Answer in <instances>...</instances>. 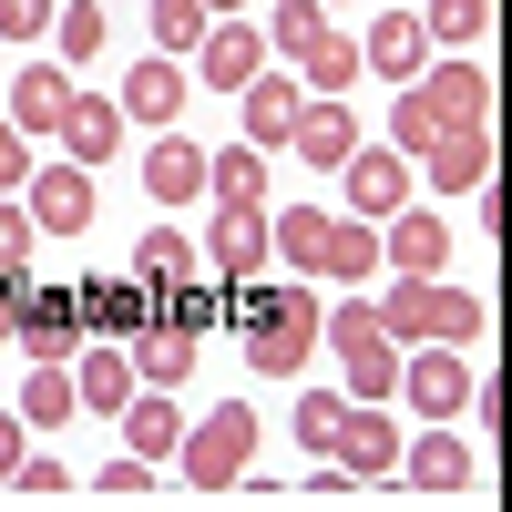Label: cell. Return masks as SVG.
<instances>
[{
    "label": "cell",
    "mask_w": 512,
    "mask_h": 512,
    "mask_svg": "<svg viewBox=\"0 0 512 512\" xmlns=\"http://www.w3.org/2000/svg\"><path fill=\"white\" fill-rule=\"evenodd\" d=\"M461 134H492V72H482V52H451L441 72H410V93L390 103V144L410 164L461 144Z\"/></svg>",
    "instance_id": "6da1fadb"
},
{
    "label": "cell",
    "mask_w": 512,
    "mask_h": 512,
    "mask_svg": "<svg viewBox=\"0 0 512 512\" xmlns=\"http://www.w3.org/2000/svg\"><path fill=\"white\" fill-rule=\"evenodd\" d=\"M267 267L328 277V287H369V277H379V226L318 216V205H277V216H267Z\"/></svg>",
    "instance_id": "7a4b0ae2"
},
{
    "label": "cell",
    "mask_w": 512,
    "mask_h": 512,
    "mask_svg": "<svg viewBox=\"0 0 512 512\" xmlns=\"http://www.w3.org/2000/svg\"><path fill=\"white\" fill-rule=\"evenodd\" d=\"M236 318H246V369L256 379H297L308 369V349H318V297H308V277H287V287H236Z\"/></svg>",
    "instance_id": "3957f363"
},
{
    "label": "cell",
    "mask_w": 512,
    "mask_h": 512,
    "mask_svg": "<svg viewBox=\"0 0 512 512\" xmlns=\"http://www.w3.org/2000/svg\"><path fill=\"white\" fill-rule=\"evenodd\" d=\"M390 338H420V349H472L492 328V308L472 287H441V277H390V308H379Z\"/></svg>",
    "instance_id": "277c9868"
},
{
    "label": "cell",
    "mask_w": 512,
    "mask_h": 512,
    "mask_svg": "<svg viewBox=\"0 0 512 512\" xmlns=\"http://www.w3.org/2000/svg\"><path fill=\"white\" fill-rule=\"evenodd\" d=\"M318 338L338 349V369H349V400H390V390H400V338L379 328L369 297H338V308H318Z\"/></svg>",
    "instance_id": "5b68a950"
},
{
    "label": "cell",
    "mask_w": 512,
    "mask_h": 512,
    "mask_svg": "<svg viewBox=\"0 0 512 512\" xmlns=\"http://www.w3.org/2000/svg\"><path fill=\"white\" fill-rule=\"evenodd\" d=\"M246 461H256V410H205V420H185V441H175V472L195 482V492H226V482H246Z\"/></svg>",
    "instance_id": "8992f818"
},
{
    "label": "cell",
    "mask_w": 512,
    "mask_h": 512,
    "mask_svg": "<svg viewBox=\"0 0 512 512\" xmlns=\"http://www.w3.org/2000/svg\"><path fill=\"white\" fill-rule=\"evenodd\" d=\"M11 338L31 349V369H72L82 349V287H21V308H11Z\"/></svg>",
    "instance_id": "52a82bcc"
},
{
    "label": "cell",
    "mask_w": 512,
    "mask_h": 512,
    "mask_svg": "<svg viewBox=\"0 0 512 512\" xmlns=\"http://www.w3.org/2000/svg\"><path fill=\"white\" fill-rule=\"evenodd\" d=\"M328 472H338V482H390V472H400V431H390V410H379V400H349V410H338Z\"/></svg>",
    "instance_id": "ba28073f"
},
{
    "label": "cell",
    "mask_w": 512,
    "mask_h": 512,
    "mask_svg": "<svg viewBox=\"0 0 512 512\" xmlns=\"http://www.w3.org/2000/svg\"><path fill=\"white\" fill-rule=\"evenodd\" d=\"M195 256L226 287H256V277H267V205H216V226L195 236Z\"/></svg>",
    "instance_id": "9c48e42d"
},
{
    "label": "cell",
    "mask_w": 512,
    "mask_h": 512,
    "mask_svg": "<svg viewBox=\"0 0 512 512\" xmlns=\"http://www.w3.org/2000/svg\"><path fill=\"white\" fill-rule=\"evenodd\" d=\"M338 175H349V216H359V226H390L400 205H410V154H400V144H359Z\"/></svg>",
    "instance_id": "30bf717a"
},
{
    "label": "cell",
    "mask_w": 512,
    "mask_h": 512,
    "mask_svg": "<svg viewBox=\"0 0 512 512\" xmlns=\"http://www.w3.org/2000/svg\"><path fill=\"white\" fill-rule=\"evenodd\" d=\"M21 216H31L41 236H82V226H93V175H82V164H31Z\"/></svg>",
    "instance_id": "8fae6325"
},
{
    "label": "cell",
    "mask_w": 512,
    "mask_h": 512,
    "mask_svg": "<svg viewBox=\"0 0 512 512\" xmlns=\"http://www.w3.org/2000/svg\"><path fill=\"white\" fill-rule=\"evenodd\" d=\"M256 72H267V31L256 21H205V41H195V82L205 93H246Z\"/></svg>",
    "instance_id": "7c38bea8"
},
{
    "label": "cell",
    "mask_w": 512,
    "mask_h": 512,
    "mask_svg": "<svg viewBox=\"0 0 512 512\" xmlns=\"http://www.w3.org/2000/svg\"><path fill=\"white\" fill-rule=\"evenodd\" d=\"M185 93H195V72H185V62H164V52H144L113 113H123V123H144V134H164V123L185 113Z\"/></svg>",
    "instance_id": "4fadbf2b"
},
{
    "label": "cell",
    "mask_w": 512,
    "mask_h": 512,
    "mask_svg": "<svg viewBox=\"0 0 512 512\" xmlns=\"http://www.w3.org/2000/svg\"><path fill=\"white\" fill-rule=\"evenodd\" d=\"M420 62H431V31H420V11H379L369 31H359V72H379V82H410Z\"/></svg>",
    "instance_id": "5bb4252c"
},
{
    "label": "cell",
    "mask_w": 512,
    "mask_h": 512,
    "mask_svg": "<svg viewBox=\"0 0 512 512\" xmlns=\"http://www.w3.org/2000/svg\"><path fill=\"white\" fill-rule=\"evenodd\" d=\"M154 328V287H134V277H93V287H82V338H113V349H123V338H144Z\"/></svg>",
    "instance_id": "9a60e30c"
},
{
    "label": "cell",
    "mask_w": 512,
    "mask_h": 512,
    "mask_svg": "<svg viewBox=\"0 0 512 512\" xmlns=\"http://www.w3.org/2000/svg\"><path fill=\"white\" fill-rule=\"evenodd\" d=\"M369 134H359V113L338 103V93H318V103H297V134H287V154L297 164H349Z\"/></svg>",
    "instance_id": "2e32d148"
},
{
    "label": "cell",
    "mask_w": 512,
    "mask_h": 512,
    "mask_svg": "<svg viewBox=\"0 0 512 512\" xmlns=\"http://www.w3.org/2000/svg\"><path fill=\"white\" fill-rule=\"evenodd\" d=\"M400 390H410V410L451 420L461 400H472V359H461V349H420V359H400Z\"/></svg>",
    "instance_id": "e0dca14e"
},
{
    "label": "cell",
    "mask_w": 512,
    "mask_h": 512,
    "mask_svg": "<svg viewBox=\"0 0 512 512\" xmlns=\"http://www.w3.org/2000/svg\"><path fill=\"white\" fill-rule=\"evenodd\" d=\"M72 400L113 420L123 400H134V359H123V349H113V338H82V349H72Z\"/></svg>",
    "instance_id": "ac0fdd59"
},
{
    "label": "cell",
    "mask_w": 512,
    "mask_h": 512,
    "mask_svg": "<svg viewBox=\"0 0 512 512\" xmlns=\"http://www.w3.org/2000/svg\"><path fill=\"white\" fill-rule=\"evenodd\" d=\"M123 154V113L103 93H72L62 103V164H113Z\"/></svg>",
    "instance_id": "d6986e66"
},
{
    "label": "cell",
    "mask_w": 512,
    "mask_h": 512,
    "mask_svg": "<svg viewBox=\"0 0 512 512\" xmlns=\"http://www.w3.org/2000/svg\"><path fill=\"white\" fill-rule=\"evenodd\" d=\"M113 420H123V451H134V461H175V441H185V410L164 390H134Z\"/></svg>",
    "instance_id": "ffe728a7"
},
{
    "label": "cell",
    "mask_w": 512,
    "mask_h": 512,
    "mask_svg": "<svg viewBox=\"0 0 512 512\" xmlns=\"http://www.w3.org/2000/svg\"><path fill=\"white\" fill-rule=\"evenodd\" d=\"M379 256H390V277H441L451 236H441V216H420V205H400V216H390V236H379Z\"/></svg>",
    "instance_id": "44dd1931"
},
{
    "label": "cell",
    "mask_w": 512,
    "mask_h": 512,
    "mask_svg": "<svg viewBox=\"0 0 512 512\" xmlns=\"http://www.w3.org/2000/svg\"><path fill=\"white\" fill-rule=\"evenodd\" d=\"M297 103H308V93H297V82L256 72V82H246V144H256V154H277V144L297 134Z\"/></svg>",
    "instance_id": "7402d4cb"
},
{
    "label": "cell",
    "mask_w": 512,
    "mask_h": 512,
    "mask_svg": "<svg viewBox=\"0 0 512 512\" xmlns=\"http://www.w3.org/2000/svg\"><path fill=\"white\" fill-rule=\"evenodd\" d=\"M62 103H72L62 62H31V72H11V123H21V134H62Z\"/></svg>",
    "instance_id": "603a6c76"
},
{
    "label": "cell",
    "mask_w": 512,
    "mask_h": 512,
    "mask_svg": "<svg viewBox=\"0 0 512 512\" xmlns=\"http://www.w3.org/2000/svg\"><path fill=\"white\" fill-rule=\"evenodd\" d=\"M144 185H154V205H195V195H205V154H195L185 134H154V154H144Z\"/></svg>",
    "instance_id": "cb8c5ba5"
},
{
    "label": "cell",
    "mask_w": 512,
    "mask_h": 512,
    "mask_svg": "<svg viewBox=\"0 0 512 512\" xmlns=\"http://www.w3.org/2000/svg\"><path fill=\"white\" fill-rule=\"evenodd\" d=\"M123 359H134V390H175L195 369V338L185 328H144V338H123Z\"/></svg>",
    "instance_id": "d4e9b609"
},
{
    "label": "cell",
    "mask_w": 512,
    "mask_h": 512,
    "mask_svg": "<svg viewBox=\"0 0 512 512\" xmlns=\"http://www.w3.org/2000/svg\"><path fill=\"white\" fill-rule=\"evenodd\" d=\"M195 267H205V256H195V236H185V226H154V236L134 246V267H123V277H134V287H185Z\"/></svg>",
    "instance_id": "484cf974"
},
{
    "label": "cell",
    "mask_w": 512,
    "mask_h": 512,
    "mask_svg": "<svg viewBox=\"0 0 512 512\" xmlns=\"http://www.w3.org/2000/svg\"><path fill=\"white\" fill-rule=\"evenodd\" d=\"M287 62H297V82H318V93H349V82H359V41L349 31H308Z\"/></svg>",
    "instance_id": "4316f807"
},
{
    "label": "cell",
    "mask_w": 512,
    "mask_h": 512,
    "mask_svg": "<svg viewBox=\"0 0 512 512\" xmlns=\"http://www.w3.org/2000/svg\"><path fill=\"white\" fill-rule=\"evenodd\" d=\"M400 472L420 492H461V482H472V451H461L451 431H431V441H400Z\"/></svg>",
    "instance_id": "83f0119b"
},
{
    "label": "cell",
    "mask_w": 512,
    "mask_h": 512,
    "mask_svg": "<svg viewBox=\"0 0 512 512\" xmlns=\"http://www.w3.org/2000/svg\"><path fill=\"white\" fill-rule=\"evenodd\" d=\"M205 195H216V205H267V154H256V144L205 154Z\"/></svg>",
    "instance_id": "f1b7e54d"
},
{
    "label": "cell",
    "mask_w": 512,
    "mask_h": 512,
    "mask_svg": "<svg viewBox=\"0 0 512 512\" xmlns=\"http://www.w3.org/2000/svg\"><path fill=\"white\" fill-rule=\"evenodd\" d=\"M420 164H431V185H441V195H482V185H492V134H461V144L420 154Z\"/></svg>",
    "instance_id": "f546056e"
},
{
    "label": "cell",
    "mask_w": 512,
    "mask_h": 512,
    "mask_svg": "<svg viewBox=\"0 0 512 512\" xmlns=\"http://www.w3.org/2000/svg\"><path fill=\"white\" fill-rule=\"evenodd\" d=\"M420 31L451 41V52H482V41H492V0H431V11H420Z\"/></svg>",
    "instance_id": "4dcf8cb0"
},
{
    "label": "cell",
    "mask_w": 512,
    "mask_h": 512,
    "mask_svg": "<svg viewBox=\"0 0 512 512\" xmlns=\"http://www.w3.org/2000/svg\"><path fill=\"white\" fill-rule=\"evenodd\" d=\"M82 400H72V369H31L21 379V431H62Z\"/></svg>",
    "instance_id": "1f68e13d"
},
{
    "label": "cell",
    "mask_w": 512,
    "mask_h": 512,
    "mask_svg": "<svg viewBox=\"0 0 512 512\" xmlns=\"http://www.w3.org/2000/svg\"><path fill=\"white\" fill-rule=\"evenodd\" d=\"M52 31H62V62H93L103 52V0H52Z\"/></svg>",
    "instance_id": "d6a6232c"
},
{
    "label": "cell",
    "mask_w": 512,
    "mask_h": 512,
    "mask_svg": "<svg viewBox=\"0 0 512 512\" xmlns=\"http://www.w3.org/2000/svg\"><path fill=\"white\" fill-rule=\"evenodd\" d=\"M154 41H164V62H185L205 41V0H154Z\"/></svg>",
    "instance_id": "836d02e7"
},
{
    "label": "cell",
    "mask_w": 512,
    "mask_h": 512,
    "mask_svg": "<svg viewBox=\"0 0 512 512\" xmlns=\"http://www.w3.org/2000/svg\"><path fill=\"white\" fill-rule=\"evenodd\" d=\"M308 31H328V0H277V21H267V52H297Z\"/></svg>",
    "instance_id": "e575fe53"
},
{
    "label": "cell",
    "mask_w": 512,
    "mask_h": 512,
    "mask_svg": "<svg viewBox=\"0 0 512 512\" xmlns=\"http://www.w3.org/2000/svg\"><path fill=\"white\" fill-rule=\"evenodd\" d=\"M338 410H349V400H328V390H308V400H297V451H308V461H328V431H338Z\"/></svg>",
    "instance_id": "d590c367"
},
{
    "label": "cell",
    "mask_w": 512,
    "mask_h": 512,
    "mask_svg": "<svg viewBox=\"0 0 512 512\" xmlns=\"http://www.w3.org/2000/svg\"><path fill=\"white\" fill-rule=\"evenodd\" d=\"M31 246H41V226L21 216L11 195H0V267H31Z\"/></svg>",
    "instance_id": "8d00e7d4"
},
{
    "label": "cell",
    "mask_w": 512,
    "mask_h": 512,
    "mask_svg": "<svg viewBox=\"0 0 512 512\" xmlns=\"http://www.w3.org/2000/svg\"><path fill=\"white\" fill-rule=\"evenodd\" d=\"M31 185V144H21V123L0 113V195H21Z\"/></svg>",
    "instance_id": "74e56055"
},
{
    "label": "cell",
    "mask_w": 512,
    "mask_h": 512,
    "mask_svg": "<svg viewBox=\"0 0 512 512\" xmlns=\"http://www.w3.org/2000/svg\"><path fill=\"white\" fill-rule=\"evenodd\" d=\"M52 31V0H0V41H41Z\"/></svg>",
    "instance_id": "f35d334b"
},
{
    "label": "cell",
    "mask_w": 512,
    "mask_h": 512,
    "mask_svg": "<svg viewBox=\"0 0 512 512\" xmlns=\"http://www.w3.org/2000/svg\"><path fill=\"white\" fill-rule=\"evenodd\" d=\"M11 492H72V472L52 451H21V472H11Z\"/></svg>",
    "instance_id": "ab89813d"
},
{
    "label": "cell",
    "mask_w": 512,
    "mask_h": 512,
    "mask_svg": "<svg viewBox=\"0 0 512 512\" xmlns=\"http://www.w3.org/2000/svg\"><path fill=\"white\" fill-rule=\"evenodd\" d=\"M93 492H154V461H134V451L103 461V482H93Z\"/></svg>",
    "instance_id": "60d3db41"
},
{
    "label": "cell",
    "mask_w": 512,
    "mask_h": 512,
    "mask_svg": "<svg viewBox=\"0 0 512 512\" xmlns=\"http://www.w3.org/2000/svg\"><path fill=\"white\" fill-rule=\"evenodd\" d=\"M461 410H472V431L492 441V431H502V379H472V400H461Z\"/></svg>",
    "instance_id": "b9f144b4"
},
{
    "label": "cell",
    "mask_w": 512,
    "mask_h": 512,
    "mask_svg": "<svg viewBox=\"0 0 512 512\" xmlns=\"http://www.w3.org/2000/svg\"><path fill=\"white\" fill-rule=\"evenodd\" d=\"M21 451H31V431H21V410H0V482L21 472Z\"/></svg>",
    "instance_id": "7bdbcfd3"
},
{
    "label": "cell",
    "mask_w": 512,
    "mask_h": 512,
    "mask_svg": "<svg viewBox=\"0 0 512 512\" xmlns=\"http://www.w3.org/2000/svg\"><path fill=\"white\" fill-rule=\"evenodd\" d=\"M21 287H31V267H0V338H11V308H21Z\"/></svg>",
    "instance_id": "ee69618b"
},
{
    "label": "cell",
    "mask_w": 512,
    "mask_h": 512,
    "mask_svg": "<svg viewBox=\"0 0 512 512\" xmlns=\"http://www.w3.org/2000/svg\"><path fill=\"white\" fill-rule=\"evenodd\" d=\"M236 11H246V0H205V21H236Z\"/></svg>",
    "instance_id": "f6af8a7d"
}]
</instances>
